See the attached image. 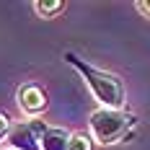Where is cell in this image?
Instances as JSON below:
<instances>
[{
	"instance_id": "obj_9",
	"label": "cell",
	"mask_w": 150,
	"mask_h": 150,
	"mask_svg": "<svg viewBox=\"0 0 150 150\" xmlns=\"http://www.w3.org/2000/svg\"><path fill=\"white\" fill-rule=\"evenodd\" d=\"M137 11L145 13V16H150V0H140V3H137Z\"/></svg>"
},
{
	"instance_id": "obj_2",
	"label": "cell",
	"mask_w": 150,
	"mask_h": 150,
	"mask_svg": "<svg viewBox=\"0 0 150 150\" xmlns=\"http://www.w3.org/2000/svg\"><path fill=\"white\" fill-rule=\"evenodd\" d=\"M135 117L124 114V111H114V109H96L88 119L91 137L101 145H114L132 132L135 127Z\"/></svg>"
},
{
	"instance_id": "obj_1",
	"label": "cell",
	"mask_w": 150,
	"mask_h": 150,
	"mask_svg": "<svg viewBox=\"0 0 150 150\" xmlns=\"http://www.w3.org/2000/svg\"><path fill=\"white\" fill-rule=\"evenodd\" d=\"M65 62L83 75L86 86L96 96V101L101 104V109H114V111H122L124 109V83H122L119 75L93 67L86 60H80L75 52H65Z\"/></svg>"
},
{
	"instance_id": "obj_6",
	"label": "cell",
	"mask_w": 150,
	"mask_h": 150,
	"mask_svg": "<svg viewBox=\"0 0 150 150\" xmlns=\"http://www.w3.org/2000/svg\"><path fill=\"white\" fill-rule=\"evenodd\" d=\"M34 11L42 16V18H52V16H57L65 11V3L62 0H39V3H34Z\"/></svg>"
},
{
	"instance_id": "obj_4",
	"label": "cell",
	"mask_w": 150,
	"mask_h": 150,
	"mask_svg": "<svg viewBox=\"0 0 150 150\" xmlns=\"http://www.w3.org/2000/svg\"><path fill=\"white\" fill-rule=\"evenodd\" d=\"M18 106L31 114L34 119H36V114H42L47 109V96L44 91L39 88V86H34V83H26V86H21L18 88Z\"/></svg>"
},
{
	"instance_id": "obj_8",
	"label": "cell",
	"mask_w": 150,
	"mask_h": 150,
	"mask_svg": "<svg viewBox=\"0 0 150 150\" xmlns=\"http://www.w3.org/2000/svg\"><path fill=\"white\" fill-rule=\"evenodd\" d=\"M13 132V124H11V117L5 111H0V140H8Z\"/></svg>"
},
{
	"instance_id": "obj_5",
	"label": "cell",
	"mask_w": 150,
	"mask_h": 150,
	"mask_svg": "<svg viewBox=\"0 0 150 150\" xmlns=\"http://www.w3.org/2000/svg\"><path fill=\"white\" fill-rule=\"evenodd\" d=\"M8 142H11V148L13 150H42L39 148V140L34 135V129H31V124L26 122H21V124H16L11 137H8Z\"/></svg>"
},
{
	"instance_id": "obj_3",
	"label": "cell",
	"mask_w": 150,
	"mask_h": 150,
	"mask_svg": "<svg viewBox=\"0 0 150 150\" xmlns=\"http://www.w3.org/2000/svg\"><path fill=\"white\" fill-rule=\"evenodd\" d=\"M31 129L39 140V148L42 150H70V135L73 132H65L62 127H49L42 119H31Z\"/></svg>"
},
{
	"instance_id": "obj_7",
	"label": "cell",
	"mask_w": 150,
	"mask_h": 150,
	"mask_svg": "<svg viewBox=\"0 0 150 150\" xmlns=\"http://www.w3.org/2000/svg\"><path fill=\"white\" fill-rule=\"evenodd\" d=\"M70 150H93V140L86 132H73L70 135Z\"/></svg>"
}]
</instances>
